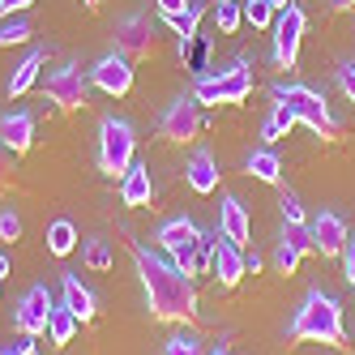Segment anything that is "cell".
<instances>
[{"label":"cell","instance_id":"4dcf8cb0","mask_svg":"<svg viewBox=\"0 0 355 355\" xmlns=\"http://www.w3.org/2000/svg\"><path fill=\"white\" fill-rule=\"evenodd\" d=\"M278 210H283V223H309V214H304V206H300L295 193H283V197H278Z\"/></svg>","mask_w":355,"mask_h":355},{"label":"cell","instance_id":"8d00e7d4","mask_svg":"<svg viewBox=\"0 0 355 355\" xmlns=\"http://www.w3.org/2000/svg\"><path fill=\"white\" fill-rule=\"evenodd\" d=\"M343 274H347V283H351V291H355V240L343 248Z\"/></svg>","mask_w":355,"mask_h":355},{"label":"cell","instance_id":"52a82bcc","mask_svg":"<svg viewBox=\"0 0 355 355\" xmlns=\"http://www.w3.org/2000/svg\"><path fill=\"white\" fill-rule=\"evenodd\" d=\"M270 31H274V64L278 69H295L304 31H309V13H304L300 5H287V9H278Z\"/></svg>","mask_w":355,"mask_h":355},{"label":"cell","instance_id":"d4e9b609","mask_svg":"<svg viewBox=\"0 0 355 355\" xmlns=\"http://www.w3.org/2000/svg\"><path fill=\"white\" fill-rule=\"evenodd\" d=\"M214 26H218V35H236L244 26V5H240V0H218Z\"/></svg>","mask_w":355,"mask_h":355},{"label":"cell","instance_id":"ee69618b","mask_svg":"<svg viewBox=\"0 0 355 355\" xmlns=\"http://www.w3.org/2000/svg\"><path fill=\"white\" fill-rule=\"evenodd\" d=\"M270 5H274V9H287V5H291V0H270Z\"/></svg>","mask_w":355,"mask_h":355},{"label":"cell","instance_id":"f35d334b","mask_svg":"<svg viewBox=\"0 0 355 355\" xmlns=\"http://www.w3.org/2000/svg\"><path fill=\"white\" fill-rule=\"evenodd\" d=\"M0 355H35V338H26V334H21V343H17V347L0 351Z\"/></svg>","mask_w":355,"mask_h":355},{"label":"cell","instance_id":"f1b7e54d","mask_svg":"<svg viewBox=\"0 0 355 355\" xmlns=\"http://www.w3.org/2000/svg\"><path fill=\"white\" fill-rule=\"evenodd\" d=\"M300 261H304V252H300V248H291L287 240H278V248H274V270H278V274H295V270H300Z\"/></svg>","mask_w":355,"mask_h":355},{"label":"cell","instance_id":"7a4b0ae2","mask_svg":"<svg viewBox=\"0 0 355 355\" xmlns=\"http://www.w3.org/2000/svg\"><path fill=\"white\" fill-rule=\"evenodd\" d=\"M287 343H325V347H351L347 343V325H343V304L325 291H309L300 300V309L291 317Z\"/></svg>","mask_w":355,"mask_h":355},{"label":"cell","instance_id":"1f68e13d","mask_svg":"<svg viewBox=\"0 0 355 355\" xmlns=\"http://www.w3.org/2000/svg\"><path fill=\"white\" fill-rule=\"evenodd\" d=\"M0 240H5V244L21 240V218H17L13 210H5V214H0Z\"/></svg>","mask_w":355,"mask_h":355},{"label":"cell","instance_id":"6da1fadb","mask_svg":"<svg viewBox=\"0 0 355 355\" xmlns=\"http://www.w3.org/2000/svg\"><path fill=\"white\" fill-rule=\"evenodd\" d=\"M133 261H137V278L146 287V309L155 321H171V325H189L197 321V287L193 278L180 274L167 257H155L146 244L133 240Z\"/></svg>","mask_w":355,"mask_h":355},{"label":"cell","instance_id":"836d02e7","mask_svg":"<svg viewBox=\"0 0 355 355\" xmlns=\"http://www.w3.org/2000/svg\"><path fill=\"white\" fill-rule=\"evenodd\" d=\"M9 180H13V150L0 141V189H9Z\"/></svg>","mask_w":355,"mask_h":355},{"label":"cell","instance_id":"ffe728a7","mask_svg":"<svg viewBox=\"0 0 355 355\" xmlns=\"http://www.w3.org/2000/svg\"><path fill=\"white\" fill-rule=\"evenodd\" d=\"M244 171L252 175V180H261V184H278L283 180V159L274 155V150H252V155L244 159Z\"/></svg>","mask_w":355,"mask_h":355},{"label":"cell","instance_id":"7bdbcfd3","mask_svg":"<svg viewBox=\"0 0 355 355\" xmlns=\"http://www.w3.org/2000/svg\"><path fill=\"white\" fill-rule=\"evenodd\" d=\"M334 9H355V0H334Z\"/></svg>","mask_w":355,"mask_h":355},{"label":"cell","instance_id":"ac0fdd59","mask_svg":"<svg viewBox=\"0 0 355 355\" xmlns=\"http://www.w3.org/2000/svg\"><path fill=\"white\" fill-rule=\"evenodd\" d=\"M60 291H64V309H69L73 317H78L82 325H86V321H94V313H98V300H94V291L82 283L78 274H64V278H60Z\"/></svg>","mask_w":355,"mask_h":355},{"label":"cell","instance_id":"e575fe53","mask_svg":"<svg viewBox=\"0 0 355 355\" xmlns=\"http://www.w3.org/2000/svg\"><path fill=\"white\" fill-rule=\"evenodd\" d=\"M338 86H343V94L355 103V60H347V64L338 69Z\"/></svg>","mask_w":355,"mask_h":355},{"label":"cell","instance_id":"ab89813d","mask_svg":"<svg viewBox=\"0 0 355 355\" xmlns=\"http://www.w3.org/2000/svg\"><path fill=\"white\" fill-rule=\"evenodd\" d=\"M261 266H266V261H261V257H257V252H252V257H248V252H244V270H248V274H257V270H261Z\"/></svg>","mask_w":355,"mask_h":355},{"label":"cell","instance_id":"603a6c76","mask_svg":"<svg viewBox=\"0 0 355 355\" xmlns=\"http://www.w3.org/2000/svg\"><path fill=\"white\" fill-rule=\"evenodd\" d=\"M78 325H82V321H78V317H73L64 304H60V309H52V317H47V338H52L56 347H64V343H73Z\"/></svg>","mask_w":355,"mask_h":355},{"label":"cell","instance_id":"3957f363","mask_svg":"<svg viewBox=\"0 0 355 355\" xmlns=\"http://www.w3.org/2000/svg\"><path fill=\"white\" fill-rule=\"evenodd\" d=\"M270 94H274V103H287V107L295 112V120L309 124L317 137H325V141L338 137V120H334V112H329L325 94H317V90H309V86H300V82H274Z\"/></svg>","mask_w":355,"mask_h":355},{"label":"cell","instance_id":"5bb4252c","mask_svg":"<svg viewBox=\"0 0 355 355\" xmlns=\"http://www.w3.org/2000/svg\"><path fill=\"white\" fill-rule=\"evenodd\" d=\"M218 232L232 240L236 248L252 244V223H248V210H244L240 197H223V206H218Z\"/></svg>","mask_w":355,"mask_h":355},{"label":"cell","instance_id":"2e32d148","mask_svg":"<svg viewBox=\"0 0 355 355\" xmlns=\"http://www.w3.org/2000/svg\"><path fill=\"white\" fill-rule=\"evenodd\" d=\"M0 141H5L13 155H26L35 146V116L31 112H5L0 116Z\"/></svg>","mask_w":355,"mask_h":355},{"label":"cell","instance_id":"9a60e30c","mask_svg":"<svg viewBox=\"0 0 355 355\" xmlns=\"http://www.w3.org/2000/svg\"><path fill=\"white\" fill-rule=\"evenodd\" d=\"M150 197H155V175H150V163H133L129 171L120 175V201L124 206H150Z\"/></svg>","mask_w":355,"mask_h":355},{"label":"cell","instance_id":"d590c367","mask_svg":"<svg viewBox=\"0 0 355 355\" xmlns=\"http://www.w3.org/2000/svg\"><path fill=\"white\" fill-rule=\"evenodd\" d=\"M35 0H0V17H21Z\"/></svg>","mask_w":355,"mask_h":355},{"label":"cell","instance_id":"9c48e42d","mask_svg":"<svg viewBox=\"0 0 355 355\" xmlns=\"http://www.w3.org/2000/svg\"><path fill=\"white\" fill-rule=\"evenodd\" d=\"M90 86H98V90L112 94V98H124V94L133 90V60L124 56V52L98 56L94 69H90Z\"/></svg>","mask_w":355,"mask_h":355},{"label":"cell","instance_id":"f6af8a7d","mask_svg":"<svg viewBox=\"0 0 355 355\" xmlns=\"http://www.w3.org/2000/svg\"><path fill=\"white\" fill-rule=\"evenodd\" d=\"M82 5H98V0H82Z\"/></svg>","mask_w":355,"mask_h":355},{"label":"cell","instance_id":"5b68a950","mask_svg":"<svg viewBox=\"0 0 355 355\" xmlns=\"http://www.w3.org/2000/svg\"><path fill=\"white\" fill-rule=\"evenodd\" d=\"M252 69L248 60H236L232 69H218V73H206V78H197L193 82V98L197 103H206V107H218V103H244V98L252 94Z\"/></svg>","mask_w":355,"mask_h":355},{"label":"cell","instance_id":"cb8c5ba5","mask_svg":"<svg viewBox=\"0 0 355 355\" xmlns=\"http://www.w3.org/2000/svg\"><path fill=\"white\" fill-rule=\"evenodd\" d=\"M82 261H86V270H94V274H107V270H112V244H107L103 236H90V240L82 244Z\"/></svg>","mask_w":355,"mask_h":355},{"label":"cell","instance_id":"ba28073f","mask_svg":"<svg viewBox=\"0 0 355 355\" xmlns=\"http://www.w3.org/2000/svg\"><path fill=\"white\" fill-rule=\"evenodd\" d=\"M201 103L197 98H171V103L163 107V116H159V137L163 141H171V146H184V141H193L197 133H201Z\"/></svg>","mask_w":355,"mask_h":355},{"label":"cell","instance_id":"60d3db41","mask_svg":"<svg viewBox=\"0 0 355 355\" xmlns=\"http://www.w3.org/2000/svg\"><path fill=\"white\" fill-rule=\"evenodd\" d=\"M0 278H9V257L0 252Z\"/></svg>","mask_w":355,"mask_h":355},{"label":"cell","instance_id":"484cf974","mask_svg":"<svg viewBox=\"0 0 355 355\" xmlns=\"http://www.w3.org/2000/svg\"><path fill=\"white\" fill-rule=\"evenodd\" d=\"M274 17H278V9L270 5V0H244V26H252V31H270Z\"/></svg>","mask_w":355,"mask_h":355},{"label":"cell","instance_id":"83f0119b","mask_svg":"<svg viewBox=\"0 0 355 355\" xmlns=\"http://www.w3.org/2000/svg\"><path fill=\"white\" fill-rule=\"evenodd\" d=\"M283 240L291 248H300L304 257H313V252H317V240H313V227L309 223H283Z\"/></svg>","mask_w":355,"mask_h":355},{"label":"cell","instance_id":"4316f807","mask_svg":"<svg viewBox=\"0 0 355 355\" xmlns=\"http://www.w3.org/2000/svg\"><path fill=\"white\" fill-rule=\"evenodd\" d=\"M31 21L26 17H0V47H21L31 43Z\"/></svg>","mask_w":355,"mask_h":355},{"label":"cell","instance_id":"8fae6325","mask_svg":"<svg viewBox=\"0 0 355 355\" xmlns=\"http://www.w3.org/2000/svg\"><path fill=\"white\" fill-rule=\"evenodd\" d=\"M52 291L47 287H31L26 295H21V304H17V313H13V325H17V334H26V338H39V334H47V317H52Z\"/></svg>","mask_w":355,"mask_h":355},{"label":"cell","instance_id":"277c9868","mask_svg":"<svg viewBox=\"0 0 355 355\" xmlns=\"http://www.w3.org/2000/svg\"><path fill=\"white\" fill-rule=\"evenodd\" d=\"M133 155H137L133 124L120 120V116H103V120H98V150H94L98 171L112 175V180H120V175L133 167Z\"/></svg>","mask_w":355,"mask_h":355},{"label":"cell","instance_id":"7c38bea8","mask_svg":"<svg viewBox=\"0 0 355 355\" xmlns=\"http://www.w3.org/2000/svg\"><path fill=\"white\" fill-rule=\"evenodd\" d=\"M206 270L218 278V287H236L240 278L248 274L244 270V248H236L232 240L218 232V227H214V244H210V266Z\"/></svg>","mask_w":355,"mask_h":355},{"label":"cell","instance_id":"4fadbf2b","mask_svg":"<svg viewBox=\"0 0 355 355\" xmlns=\"http://www.w3.org/2000/svg\"><path fill=\"white\" fill-rule=\"evenodd\" d=\"M309 227H313V240H317V257H343V248L351 244L347 223L334 210H321Z\"/></svg>","mask_w":355,"mask_h":355},{"label":"cell","instance_id":"7402d4cb","mask_svg":"<svg viewBox=\"0 0 355 355\" xmlns=\"http://www.w3.org/2000/svg\"><path fill=\"white\" fill-rule=\"evenodd\" d=\"M201 17H206V5H201V0H193V5H189L184 13L163 17V21H167V26H171L175 35H180V47H184V43H193V39H197V21H201Z\"/></svg>","mask_w":355,"mask_h":355},{"label":"cell","instance_id":"d6986e66","mask_svg":"<svg viewBox=\"0 0 355 355\" xmlns=\"http://www.w3.org/2000/svg\"><path fill=\"white\" fill-rule=\"evenodd\" d=\"M43 60H47V52L43 47H35V52L21 60L13 73H9V82H5V94L9 98H21V94H31L35 90V82H39V69H43Z\"/></svg>","mask_w":355,"mask_h":355},{"label":"cell","instance_id":"f546056e","mask_svg":"<svg viewBox=\"0 0 355 355\" xmlns=\"http://www.w3.org/2000/svg\"><path fill=\"white\" fill-rule=\"evenodd\" d=\"M163 355H206V351H201V338L193 334H171L163 343Z\"/></svg>","mask_w":355,"mask_h":355},{"label":"cell","instance_id":"74e56055","mask_svg":"<svg viewBox=\"0 0 355 355\" xmlns=\"http://www.w3.org/2000/svg\"><path fill=\"white\" fill-rule=\"evenodd\" d=\"M155 5H159V13H163V17H175V13H184L193 0H155Z\"/></svg>","mask_w":355,"mask_h":355},{"label":"cell","instance_id":"b9f144b4","mask_svg":"<svg viewBox=\"0 0 355 355\" xmlns=\"http://www.w3.org/2000/svg\"><path fill=\"white\" fill-rule=\"evenodd\" d=\"M206 355H227V343H218V347H210Z\"/></svg>","mask_w":355,"mask_h":355},{"label":"cell","instance_id":"8992f818","mask_svg":"<svg viewBox=\"0 0 355 355\" xmlns=\"http://www.w3.org/2000/svg\"><path fill=\"white\" fill-rule=\"evenodd\" d=\"M43 94L52 98L60 112H82V107H86V94H90V78L82 73V64H78V60H64L60 69L47 73Z\"/></svg>","mask_w":355,"mask_h":355},{"label":"cell","instance_id":"e0dca14e","mask_svg":"<svg viewBox=\"0 0 355 355\" xmlns=\"http://www.w3.org/2000/svg\"><path fill=\"white\" fill-rule=\"evenodd\" d=\"M218 159L210 155V150H197V155L189 159V167H184V180H189V189L197 193V197H210L214 189H218Z\"/></svg>","mask_w":355,"mask_h":355},{"label":"cell","instance_id":"d6a6232c","mask_svg":"<svg viewBox=\"0 0 355 355\" xmlns=\"http://www.w3.org/2000/svg\"><path fill=\"white\" fill-rule=\"evenodd\" d=\"M283 137H287V129H283V124H278L274 116H266V120H261V141L274 146V141H283Z\"/></svg>","mask_w":355,"mask_h":355},{"label":"cell","instance_id":"30bf717a","mask_svg":"<svg viewBox=\"0 0 355 355\" xmlns=\"http://www.w3.org/2000/svg\"><path fill=\"white\" fill-rule=\"evenodd\" d=\"M116 52H124L129 60H146L155 52V21L146 13H129L116 21Z\"/></svg>","mask_w":355,"mask_h":355},{"label":"cell","instance_id":"44dd1931","mask_svg":"<svg viewBox=\"0 0 355 355\" xmlns=\"http://www.w3.org/2000/svg\"><path fill=\"white\" fill-rule=\"evenodd\" d=\"M47 252H52V257H69L73 248H78V227H73L69 218H56L52 227H47Z\"/></svg>","mask_w":355,"mask_h":355}]
</instances>
